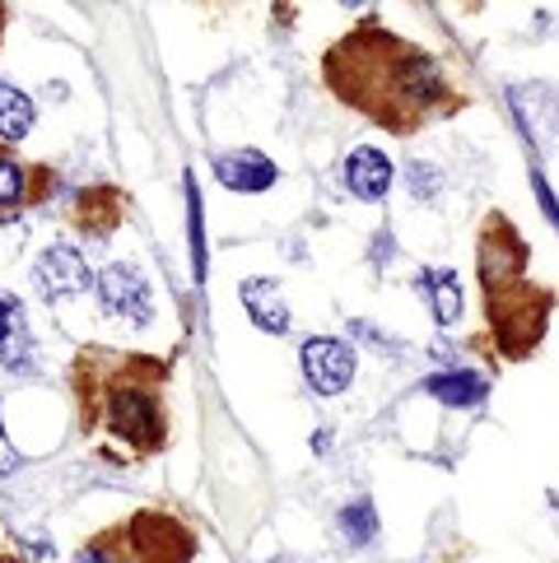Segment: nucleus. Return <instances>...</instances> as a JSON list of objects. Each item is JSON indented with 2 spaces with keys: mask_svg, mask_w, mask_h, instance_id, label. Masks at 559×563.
Here are the masks:
<instances>
[{
  "mask_svg": "<svg viewBox=\"0 0 559 563\" xmlns=\"http://www.w3.org/2000/svg\"><path fill=\"white\" fill-rule=\"evenodd\" d=\"M33 122H37L33 98L0 79V145H19V140H29Z\"/></svg>",
  "mask_w": 559,
  "mask_h": 563,
  "instance_id": "nucleus-13",
  "label": "nucleus"
},
{
  "mask_svg": "<svg viewBox=\"0 0 559 563\" xmlns=\"http://www.w3.org/2000/svg\"><path fill=\"white\" fill-rule=\"evenodd\" d=\"M322 79L346 108H359L369 122L387 126L396 135H410L419 126L438 122V117H452L467 103L448 85L438 56L387 33L377 19L359 24L327 52Z\"/></svg>",
  "mask_w": 559,
  "mask_h": 563,
  "instance_id": "nucleus-1",
  "label": "nucleus"
},
{
  "mask_svg": "<svg viewBox=\"0 0 559 563\" xmlns=\"http://www.w3.org/2000/svg\"><path fill=\"white\" fill-rule=\"evenodd\" d=\"M29 177H33V168L19 164L10 145H0V219H10L29 200Z\"/></svg>",
  "mask_w": 559,
  "mask_h": 563,
  "instance_id": "nucleus-15",
  "label": "nucleus"
},
{
  "mask_svg": "<svg viewBox=\"0 0 559 563\" xmlns=\"http://www.w3.org/2000/svg\"><path fill=\"white\" fill-rule=\"evenodd\" d=\"M406 177H410V191H415L419 200L438 191V168H434V164H419V158H415V164H406Z\"/></svg>",
  "mask_w": 559,
  "mask_h": 563,
  "instance_id": "nucleus-17",
  "label": "nucleus"
},
{
  "mask_svg": "<svg viewBox=\"0 0 559 563\" xmlns=\"http://www.w3.org/2000/svg\"><path fill=\"white\" fill-rule=\"evenodd\" d=\"M523 261H527V243L517 238V229L504 214H490L481 229V279L485 294L504 289V312H494L490 327L498 331V345L513 358H523L546 335V317H550V298L536 294L523 279Z\"/></svg>",
  "mask_w": 559,
  "mask_h": 563,
  "instance_id": "nucleus-3",
  "label": "nucleus"
},
{
  "mask_svg": "<svg viewBox=\"0 0 559 563\" xmlns=\"http://www.w3.org/2000/svg\"><path fill=\"white\" fill-rule=\"evenodd\" d=\"M531 187H536V196L546 200V214H550V224H559V206H555V196H550V187H546V177H541V173H531Z\"/></svg>",
  "mask_w": 559,
  "mask_h": 563,
  "instance_id": "nucleus-19",
  "label": "nucleus"
},
{
  "mask_svg": "<svg viewBox=\"0 0 559 563\" xmlns=\"http://www.w3.org/2000/svg\"><path fill=\"white\" fill-rule=\"evenodd\" d=\"M33 335H29V321H24V303L14 294H0V364L10 373H33Z\"/></svg>",
  "mask_w": 559,
  "mask_h": 563,
  "instance_id": "nucleus-8",
  "label": "nucleus"
},
{
  "mask_svg": "<svg viewBox=\"0 0 559 563\" xmlns=\"http://www.w3.org/2000/svg\"><path fill=\"white\" fill-rule=\"evenodd\" d=\"M196 554V536L164 512H140L94 536L70 563H187Z\"/></svg>",
  "mask_w": 559,
  "mask_h": 563,
  "instance_id": "nucleus-4",
  "label": "nucleus"
},
{
  "mask_svg": "<svg viewBox=\"0 0 559 563\" xmlns=\"http://www.w3.org/2000/svg\"><path fill=\"white\" fill-rule=\"evenodd\" d=\"M341 531L350 545H369V540L377 536V512H373V503L369 498H354L341 508Z\"/></svg>",
  "mask_w": 559,
  "mask_h": 563,
  "instance_id": "nucleus-16",
  "label": "nucleus"
},
{
  "mask_svg": "<svg viewBox=\"0 0 559 563\" xmlns=\"http://www.w3.org/2000/svg\"><path fill=\"white\" fill-rule=\"evenodd\" d=\"M346 187L359 200H383L392 191V158L373 145H354L346 154Z\"/></svg>",
  "mask_w": 559,
  "mask_h": 563,
  "instance_id": "nucleus-10",
  "label": "nucleus"
},
{
  "mask_svg": "<svg viewBox=\"0 0 559 563\" xmlns=\"http://www.w3.org/2000/svg\"><path fill=\"white\" fill-rule=\"evenodd\" d=\"M238 298H243L248 317H252L266 335H285V331H289V303H285V294H280L275 279L252 275V279H243V285H238Z\"/></svg>",
  "mask_w": 559,
  "mask_h": 563,
  "instance_id": "nucleus-11",
  "label": "nucleus"
},
{
  "mask_svg": "<svg viewBox=\"0 0 559 563\" xmlns=\"http://www.w3.org/2000/svg\"><path fill=\"white\" fill-rule=\"evenodd\" d=\"M168 382V364L150 354H112V350H79L75 358V396L79 424L98 452L117 461L154 456L168 442L158 391Z\"/></svg>",
  "mask_w": 559,
  "mask_h": 563,
  "instance_id": "nucleus-2",
  "label": "nucleus"
},
{
  "mask_svg": "<svg viewBox=\"0 0 559 563\" xmlns=\"http://www.w3.org/2000/svg\"><path fill=\"white\" fill-rule=\"evenodd\" d=\"M19 471V452H14V442L6 438V429H0V475H14Z\"/></svg>",
  "mask_w": 559,
  "mask_h": 563,
  "instance_id": "nucleus-18",
  "label": "nucleus"
},
{
  "mask_svg": "<svg viewBox=\"0 0 559 563\" xmlns=\"http://www.w3.org/2000/svg\"><path fill=\"white\" fill-rule=\"evenodd\" d=\"M33 285L47 303H62V298L94 289V271H89V261L79 256V247H47L33 266Z\"/></svg>",
  "mask_w": 559,
  "mask_h": 563,
  "instance_id": "nucleus-7",
  "label": "nucleus"
},
{
  "mask_svg": "<svg viewBox=\"0 0 559 563\" xmlns=\"http://www.w3.org/2000/svg\"><path fill=\"white\" fill-rule=\"evenodd\" d=\"M0 19H6V10H0Z\"/></svg>",
  "mask_w": 559,
  "mask_h": 563,
  "instance_id": "nucleus-20",
  "label": "nucleus"
},
{
  "mask_svg": "<svg viewBox=\"0 0 559 563\" xmlns=\"http://www.w3.org/2000/svg\"><path fill=\"white\" fill-rule=\"evenodd\" d=\"M215 177L224 183L229 191H266V187H275V177H280V168L271 164V158L262 154V150H233V154H219L215 158Z\"/></svg>",
  "mask_w": 559,
  "mask_h": 563,
  "instance_id": "nucleus-9",
  "label": "nucleus"
},
{
  "mask_svg": "<svg viewBox=\"0 0 559 563\" xmlns=\"http://www.w3.org/2000/svg\"><path fill=\"white\" fill-rule=\"evenodd\" d=\"M94 289H98V303H103L108 317L117 321H131V327H150L154 317V294H150V279L140 275L127 261H112L94 275Z\"/></svg>",
  "mask_w": 559,
  "mask_h": 563,
  "instance_id": "nucleus-5",
  "label": "nucleus"
},
{
  "mask_svg": "<svg viewBox=\"0 0 559 563\" xmlns=\"http://www.w3.org/2000/svg\"><path fill=\"white\" fill-rule=\"evenodd\" d=\"M354 358L359 354L346 345V340L313 335V340H304V350H298V368H304V382L317 396H341L354 382Z\"/></svg>",
  "mask_w": 559,
  "mask_h": 563,
  "instance_id": "nucleus-6",
  "label": "nucleus"
},
{
  "mask_svg": "<svg viewBox=\"0 0 559 563\" xmlns=\"http://www.w3.org/2000/svg\"><path fill=\"white\" fill-rule=\"evenodd\" d=\"M415 285L429 298L438 327H457L462 321V279H457V271H419Z\"/></svg>",
  "mask_w": 559,
  "mask_h": 563,
  "instance_id": "nucleus-12",
  "label": "nucleus"
},
{
  "mask_svg": "<svg viewBox=\"0 0 559 563\" xmlns=\"http://www.w3.org/2000/svg\"><path fill=\"white\" fill-rule=\"evenodd\" d=\"M425 391L438 396L443 406H481L485 377L481 373H438V377L425 382Z\"/></svg>",
  "mask_w": 559,
  "mask_h": 563,
  "instance_id": "nucleus-14",
  "label": "nucleus"
}]
</instances>
